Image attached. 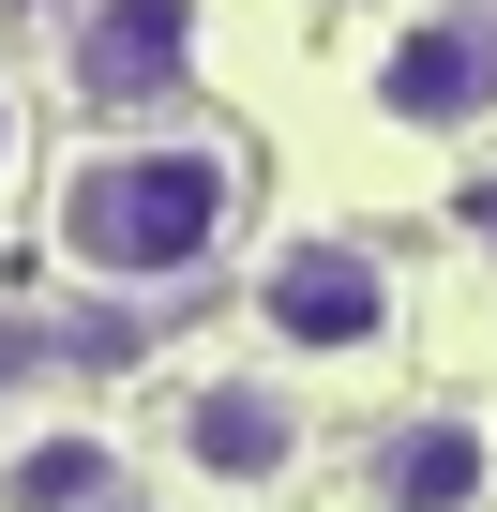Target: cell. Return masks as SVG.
<instances>
[{
    "label": "cell",
    "instance_id": "cell-6",
    "mask_svg": "<svg viewBox=\"0 0 497 512\" xmlns=\"http://www.w3.org/2000/svg\"><path fill=\"white\" fill-rule=\"evenodd\" d=\"M0 512H121V452L76 437V422H46V437H16V467H0Z\"/></svg>",
    "mask_w": 497,
    "mask_h": 512
},
{
    "label": "cell",
    "instance_id": "cell-4",
    "mask_svg": "<svg viewBox=\"0 0 497 512\" xmlns=\"http://www.w3.org/2000/svg\"><path fill=\"white\" fill-rule=\"evenodd\" d=\"M482 106H497V0H437L377 61V121H482Z\"/></svg>",
    "mask_w": 497,
    "mask_h": 512
},
{
    "label": "cell",
    "instance_id": "cell-5",
    "mask_svg": "<svg viewBox=\"0 0 497 512\" xmlns=\"http://www.w3.org/2000/svg\"><path fill=\"white\" fill-rule=\"evenodd\" d=\"M196 61V0H91L76 16V91L91 106H136Z\"/></svg>",
    "mask_w": 497,
    "mask_h": 512
},
{
    "label": "cell",
    "instance_id": "cell-8",
    "mask_svg": "<svg viewBox=\"0 0 497 512\" xmlns=\"http://www.w3.org/2000/svg\"><path fill=\"white\" fill-rule=\"evenodd\" d=\"M0 181H16V106H0Z\"/></svg>",
    "mask_w": 497,
    "mask_h": 512
},
{
    "label": "cell",
    "instance_id": "cell-2",
    "mask_svg": "<svg viewBox=\"0 0 497 512\" xmlns=\"http://www.w3.org/2000/svg\"><path fill=\"white\" fill-rule=\"evenodd\" d=\"M257 332H272L287 362H377V347H392V272H377L362 241H272Z\"/></svg>",
    "mask_w": 497,
    "mask_h": 512
},
{
    "label": "cell",
    "instance_id": "cell-1",
    "mask_svg": "<svg viewBox=\"0 0 497 512\" xmlns=\"http://www.w3.org/2000/svg\"><path fill=\"white\" fill-rule=\"evenodd\" d=\"M241 226V151L226 136H121L61 166V256L91 287H181Z\"/></svg>",
    "mask_w": 497,
    "mask_h": 512
},
{
    "label": "cell",
    "instance_id": "cell-3",
    "mask_svg": "<svg viewBox=\"0 0 497 512\" xmlns=\"http://www.w3.org/2000/svg\"><path fill=\"white\" fill-rule=\"evenodd\" d=\"M166 437H181V467H196V482H226V497H272V482L302 467V407H287L272 377H196Z\"/></svg>",
    "mask_w": 497,
    "mask_h": 512
},
{
    "label": "cell",
    "instance_id": "cell-7",
    "mask_svg": "<svg viewBox=\"0 0 497 512\" xmlns=\"http://www.w3.org/2000/svg\"><path fill=\"white\" fill-rule=\"evenodd\" d=\"M377 497H392V512H467V497H482V437H467V422H407V437L377 452Z\"/></svg>",
    "mask_w": 497,
    "mask_h": 512
}]
</instances>
